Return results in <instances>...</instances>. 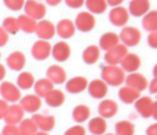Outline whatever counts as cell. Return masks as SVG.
<instances>
[{
  "mask_svg": "<svg viewBox=\"0 0 157 135\" xmlns=\"http://www.w3.org/2000/svg\"><path fill=\"white\" fill-rule=\"evenodd\" d=\"M98 113L104 119L114 117L118 113V104H117V102L113 101V99H109V98L102 99V102L98 106Z\"/></svg>",
  "mask_w": 157,
  "mask_h": 135,
  "instance_id": "18",
  "label": "cell"
},
{
  "mask_svg": "<svg viewBox=\"0 0 157 135\" xmlns=\"http://www.w3.org/2000/svg\"><path fill=\"white\" fill-rule=\"evenodd\" d=\"M147 44L152 49H157V31L148 32L147 36Z\"/></svg>",
  "mask_w": 157,
  "mask_h": 135,
  "instance_id": "41",
  "label": "cell"
},
{
  "mask_svg": "<svg viewBox=\"0 0 157 135\" xmlns=\"http://www.w3.org/2000/svg\"><path fill=\"white\" fill-rule=\"evenodd\" d=\"M44 99H45V103L49 106V107H59V106H61L63 103H64V99H65V96H64V93L60 91V90H52L45 97H44Z\"/></svg>",
  "mask_w": 157,
  "mask_h": 135,
  "instance_id": "28",
  "label": "cell"
},
{
  "mask_svg": "<svg viewBox=\"0 0 157 135\" xmlns=\"http://www.w3.org/2000/svg\"><path fill=\"white\" fill-rule=\"evenodd\" d=\"M90 108L85 104H78L72 110V119L76 122V123H83L88 119L90 117Z\"/></svg>",
  "mask_w": 157,
  "mask_h": 135,
  "instance_id": "32",
  "label": "cell"
},
{
  "mask_svg": "<svg viewBox=\"0 0 157 135\" xmlns=\"http://www.w3.org/2000/svg\"><path fill=\"white\" fill-rule=\"evenodd\" d=\"M119 43H120V38L114 32H105L99 38V48L103 49V50H105V52L109 50V49H112V48H114Z\"/></svg>",
  "mask_w": 157,
  "mask_h": 135,
  "instance_id": "23",
  "label": "cell"
},
{
  "mask_svg": "<svg viewBox=\"0 0 157 135\" xmlns=\"http://www.w3.org/2000/svg\"><path fill=\"white\" fill-rule=\"evenodd\" d=\"M146 135H157V122L147 126V129H146Z\"/></svg>",
  "mask_w": 157,
  "mask_h": 135,
  "instance_id": "46",
  "label": "cell"
},
{
  "mask_svg": "<svg viewBox=\"0 0 157 135\" xmlns=\"http://www.w3.org/2000/svg\"><path fill=\"white\" fill-rule=\"evenodd\" d=\"M9 40V33L2 28L0 27V47H4Z\"/></svg>",
  "mask_w": 157,
  "mask_h": 135,
  "instance_id": "43",
  "label": "cell"
},
{
  "mask_svg": "<svg viewBox=\"0 0 157 135\" xmlns=\"http://www.w3.org/2000/svg\"><path fill=\"white\" fill-rule=\"evenodd\" d=\"M55 29H56V33L59 34V37L66 39V38H70L75 34L76 27H75V23L72 21L65 18V20H60L58 22Z\"/></svg>",
  "mask_w": 157,
  "mask_h": 135,
  "instance_id": "21",
  "label": "cell"
},
{
  "mask_svg": "<svg viewBox=\"0 0 157 135\" xmlns=\"http://www.w3.org/2000/svg\"><path fill=\"white\" fill-rule=\"evenodd\" d=\"M125 85L129 87H132L134 90H136L139 92H142L148 87V80L146 79L145 75L135 71V72H130L126 75Z\"/></svg>",
  "mask_w": 157,
  "mask_h": 135,
  "instance_id": "6",
  "label": "cell"
},
{
  "mask_svg": "<svg viewBox=\"0 0 157 135\" xmlns=\"http://www.w3.org/2000/svg\"><path fill=\"white\" fill-rule=\"evenodd\" d=\"M120 66H121V69H123L125 72H128V74L135 72V71H137V70L140 69V66H141V58H140L137 54H135V53H128V54L125 55V58L121 60Z\"/></svg>",
  "mask_w": 157,
  "mask_h": 135,
  "instance_id": "14",
  "label": "cell"
},
{
  "mask_svg": "<svg viewBox=\"0 0 157 135\" xmlns=\"http://www.w3.org/2000/svg\"><path fill=\"white\" fill-rule=\"evenodd\" d=\"M128 53H129L128 47L125 44H123V43H119L114 48H112V49L105 52L104 60H105L107 65H119Z\"/></svg>",
  "mask_w": 157,
  "mask_h": 135,
  "instance_id": "3",
  "label": "cell"
},
{
  "mask_svg": "<svg viewBox=\"0 0 157 135\" xmlns=\"http://www.w3.org/2000/svg\"><path fill=\"white\" fill-rule=\"evenodd\" d=\"M96 25L94 16L90 11L80 12L75 18V27L81 32H90L93 29Z\"/></svg>",
  "mask_w": 157,
  "mask_h": 135,
  "instance_id": "5",
  "label": "cell"
},
{
  "mask_svg": "<svg viewBox=\"0 0 157 135\" xmlns=\"http://www.w3.org/2000/svg\"><path fill=\"white\" fill-rule=\"evenodd\" d=\"M9 108V104L5 99H0V119H4L5 114H6V110Z\"/></svg>",
  "mask_w": 157,
  "mask_h": 135,
  "instance_id": "44",
  "label": "cell"
},
{
  "mask_svg": "<svg viewBox=\"0 0 157 135\" xmlns=\"http://www.w3.org/2000/svg\"><path fill=\"white\" fill-rule=\"evenodd\" d=\"M17 21H18L20 29H22L23 32H26V33L36 32L37 22H36L34 18H32V17H29L25 14V15H20V17H17Z\"/></svg>",
  "mask_w": 157,
  "mask_h": 135,
  "instance_id": "29",
  "label": "cell"
},
{
  "mask_svg": "<svg viewBox=\"0 0 157 135\" xmlns=\"http://www.w3.org/2000/svg\"><path fill=\"white\" fill-rule=\"evenodd\" d=\"M103 135H115V134H103Z\"/></svg>",
  "mask_w": 157,
  "mask_h": 135,
  "instance_id": "53",
  "label": "cell"
},
{
  "mask_svg": "<svg viewBox=\"0 0 157 135\" xmlns=\"http://www.w3.org/2000/svg\"><path fill=\"white\" fill-rule=\"evenodd\" d=\"M34 85V77L31 72L28 71H23L18 75L17 77V86L23 88V90H28L31 87H33Z\"/></svg>",
  "mask_w": 157,
  "mask_h": 135,
  "instance_id": "36",
  "label": "cell"
},
{
  "mask_svg": "<svg viewBox=\"0 0 157 135\" xmlns=\"http://www.w3.org/2000/svg\"><path fill=\"white\" fill-rule=\"evenodd\" d=\"M23 114H25V110L21 107V104H12V106H9V108L6 110V114L4 117V120H5L6 124L17 125L22 122Z\"/></svg>",
  "mask_w": 157,
  "mask_h": 135,
  "instance_id": "9",
  "label": "cell"
},
{
  "mask_svg": "<svg viewBox=\"0 0 157 135\" xmlns=\"http://www.w3.org/2000/svg\"><path fill=\"white\" fill-rule=\"evenodd\" d=\"M136 112L142 117V118H151L152 115V107H153V101L148 96L139 97L137 101L134 103Z\"/></svg>",
  "mask_w": 157,
  "mask_h": 135,
  "instance_id": "11",
  "label": "cell"
},
{
  "mask_svg": "<svg viewBox=\"0 0 157 135\" xmlns=\"http://www.w3.org/2000/svg\"><path fill=\"white\" fill-rule=\"evenodd\" d=\"M152 74H153V77H157V63H156V64H155V66H153Z\"/></svg>",
  "mask_w": 157,
  "mask_h": 135,
  "instance_id": "51",
  "label": "cell"
},
{
  "mask_svg": "<svg viewBox=\"0 0 157 135\" xmlns=\"http://www.w3.org/2000/svg\"><path fill=\"white\" fill-rule=\"evenodd\" d=\"M4 4L10 10L17 11L25 6V0H4Z\"/></svg>",
  "mask_w": 157,
  "mask_h": 135,
  "instance_id": "38",
  "label": "cell"
},
{
  "mask_svg": "<svg viewBox=\"0 0 157 135\" xmlns=\"http://www.w3.org/2000/svg\"><path fill=\"white\" fill-rule=\"evenodd\" d=\"M88 86V81L86 77L83 76H76V77H72L70 79L66 85H65V88L69 93H80L82 91H85Z\"/></svg>",
  "mask_w": 157,
  "mask_h": 135,
  "instance_id": "20",
  "label": "cell"
},
{
  "mask_svg": "<svg viewBox=\"0 0 157 135\" xmlns=\"http://www.w3.org/2000/svg\"><path fill=\"white\" fill-rule=\"evenodd\" d=\"M70 54H71L70 45L64 40L55 43L54 47L52 48V55L56 61H65L70 56Z\"/></svg>",
  "mask_w": 157,
  "mask_h": 135,
  "instance_id": "19",
  "label": "cell"
},
{
  "mask_svg": "<svg viewBox=\"0 0 157 135\" xmlns=\"http://www.w3.org/2000/svg\"><path fill=\"white\" fill-rule=\"evenodd\" d=\"M20 104H21V107L23 108L25 112L36 113L40 108L42 101H40V97H38L37 94H27V96L21 98Z\"/></svg>",
  "mask_w": 157,
  "mask_h": 135,
  "instance_id": "17",
  "label": "cell"
},
{
  "mask_svg": "<svg viewBox=\"0 0 157 135\" xmlns=\"http://www.w3.org/2000/svg\"><path fill=\"white\" fill-rule=\"evenodd\" d=\"M65 4L71 9H78L85 4V0H65Z\"/></svg>",
  "mask_w": 157,
  "mask_h": 135,
  "instance_id": "42",
  "label": "cell"
},
{
  "mask_svg": "<svg viewBox=\"0 0 157 135\" xmlns=\"http://www.w3.org/2000/svg\"><path fill=\"white\" fill-rule=\"evenodd\" d=\"M156 122H157V101H153V107H152V115H151Z\"/></svg>",
  "mask_w": 157,
  "mask_h": 135,
  "instance_id": "48",
  "label": "cell"
},
{
  "mask_svg": "<svg viewBox=\"0 0 157 135\" xmlns=\"http://www.w3.org/2000/svg\"><path fill=\"white\" fill-rule=\"evenodd\" d=\"M55 32H56L55 26H54L50 21L40 20V21L37 23L36 33H37V36H38L40 39L48 40V39H50V38H53V37H54Z\"/></svg>",
  "mask_w": 157,
  "mask_h": 135,
  "instance_id": "15",
  "label": "cell"
},
{
  "mask_svg": "<svg viewBox=\"0 0 157 135\" xmlns=\"http://www.w3.org/2000/svg\"><path fill=\"white\" fill-rule=\"evenodd\" d=\"M88 131L93 135H103L107 131V122L103 117H94L88 122Z\"/></svg>",
  "mask_w": 157,
  "mask_h": 135,
  "instance_id": "25",
  "label": "cell"
},
{
  "mask_svg": "<svg viewBox=\"0 0 157 135\" xmlns=\"http://www.w3.org/2000/svg\"><path fill=\"white\" fill-rule=\"evenodd\" d=\"M135 125L130 120H120L115 124V135H134Z\"/></svg>",
  "mask_w": 157,
  "mask_h": 135,
  "instance_id": "33",
  "label": "cell"
},
{
  "mask_svg": "<svg viewBox=\"0 0 157 135\" xmlns=\"http://www.w3.org/2000/svg\"><path fill=\"white\" fill-rule=\"evenodd\" d=\"M119 38L126 47H136L141 40V32L139 28L132 26H124L120 31Z\"/></svg>",
  "mask_w": 157,
  "mask_h": 135,
  "instance_id": "2",
  "label": "cell"
},
{
  "mask_svg": "<svg viewBox=\"0 0 157 135\" xmlns=\"http://www.w3.org/2000/svg\"><path fill=\"white\" fill-rule=\"evenodd\" d=\"M142 27L147 32L157 31V10H150L145 16H142Z\"/></svg>",
  "mask_w": 157,
  "mask_h": 135,
  "instance_id": "27",
  "label": "cell"
},
{
  "mask_svg": "<svg viewBox=\"0 0 157 135\" xmlns=\"http://www.w3.org/2000/svg\"><path fill=\"white\" fill-rule=\"evenodd\" d=\"M6 63L10 69H12L15 71H20L23 69V66L26 64V58H25L23 53H21V52H12L7 56Z\"/></svg>",
  "mask_w": 157,
  "mask_h": 135,
  "instance_id": "26",
  "label": "cell"
},
{
  "mask_svg": "<svg viewBox=\"0 0 157 135\" xmlns=\"http://www.w3.org/2000/svg\"><path fill=\"white\" fill-rule=\"evenodd\" d=\"M2 135H21L18 126L16 125H11V124H6L1 131Z\"/></svg>",
  "mask_w": 157,
  "mask_h": 135,
  "instance_id": "40",
  "label": "cell"
},
{
  "mask_svg": "<svg viewBox=\"0 0 157 135\" xmlns=\"http://www.w3.org/2000/svg\"><path fill=\"white\" fill-rule=\"evenodd\" d=\"M64 135H86V129L77 124V125H74V126L69 128L64 133Z\"/></svg>",
  "mask_w": 157,
  "mask_h": 135,
  "instance_id": "39",
  "label": "cell"
},
{
  "mask_svg": "<svg viewBox=\"0 0 157 135\" xmlns=\"http://www.w3.org/2000/svg\"><path fill=\"white\" fill-rule=\"evenodd\" d=\"M107 4L112 7H115V6H120V4L124 1V0H105Z\"/></svg>",
  "mask_w": 157,
  "mask_h": 135,
  "instance_id": "47",
  "label": "cell"
},
{
  "mask_svg": "<svg viewBox=\"0 0 157 135\" xmlns=\"http://www.w3.org/2000/svg\"><path fill=\"white\" fill-rule=\"evenodd\" d=\"M32 119L34 120L38 130L40 131H50L53 130V128L55 126V118L53 115H44V114H37L34 113V115L32 117Z\"/></svg>",
  "mask_w": 157,
  "mask_h": 135,
  "instance_id": "16",
  "label": "cell"
},
{
  "mask_svg": "<svg viewBox=\"0 0 157 135\" xmlns=\"http://www.w3.org/2000/svg\"><path fill=\"white\" fill-rule=\"evenodd\" d=\"M88 93L93 97V98H104L108 93V85L102 80V79H96L92 80L88 86Z\"/></svg>",
  "mask_w": 157,
  "mask_h": 135,
  "instance_id": "13",
  "label": "cell"
},
{
  "mask_svg": "<svg viewBox=\"0 0 157 135\" xmlns=\"http://www.w3.org/2000/svg\"><path fill=\"white\" fill-rule=\"evenodd\" d=\"M148 90L151 93L157 94V77H153L150 82H148Z\"/></svg>",
  "mask_w": 157,
  "mask_h": 135,
  "instance_id": "45",
  "label": "cell"
},
{
  "mask_svg": "<svg viewBox=\"0 0 157 135\" xmlns=\"http://www.w3.org/2000/svg\"><path fill=\"white\" fill-rule=\"evenodd\" d=\"M0 135H2V134H0Z\"/></svg>",
  "mask_w": 157,
  "mask_h": 135,
  "instance_id": "54",
  "label": "cell"
},
{
  "mask_svg": "<svg viewBox=\"0 0 157 135\" xmlns=\"http://www.w3.org/2000/svg\"><path fill=\"white\" fill-rule=\"evenodd\" d=\"M34 135H49V134H48V133H45V131H40V130H39V131H37Z\"/></svg>",
  "mask_w": 157,
  "mask_h": 135,
  "instance_id": "52",
  "label": "cell"
},
{
  "mask_svg": "<svg viewBox=\"0 0 157 135\" xmlns=\"http://www.w3.org/2000/svg\"><path fill=\"white\" fill-rule=\"evenodd\" d=\"M85 2L91 14H103L108 6L105 0H85Z\"/></svg>",
  "mask_w": 157,
  "mask_h": 135,
  "instance_id": "34",
  "label": "cell"
},
{
  "mask_svg": "<svg viewBox=\"0 0 157 135\" xmlns=\"http://www.w3.org/2000/svg\"><path fill=\"white\" fill-rule=\"evenodd\" d=\"M83 61L88 65L94 64L99 58V48L97 45H88L82 53Z\"/></svg>",
  "mask_w": 157,
  "mask_h": 135,
  "instance_id": "31",
  "label": "cell"
},
{
  "mask_svg": "<svg viewBox=\"0 0 157 135\" xmlns=\"http://www.w3.org/2000/svg\"><path fill=\"white\" fill-rule=\"evenodd\" d=\"M0 94L6 102H17L21 97L20 88L9 81H4L0 85Z\"/></svg>",
  "mask_w": 157,
  "mask_h": 135,
  "instance_id": "8",
  "label": "cell"
},
{
  "mask_svg": "<svg viewBox=\"0 0 157 135\" xmlns=\"http://www.w3.org/2000/svg\"><path fill=\"white\" fill-rule=\"evenodd\" d=\"M53 82L49 79H40L37 82H34V91L38 97H45L52 90H53Z\"/></svg>",
  "mask_w": 157,
  "mask_h": 135,
  "instance_id": "30",
  "label": "cell"
},
{
  "mask_svg": "<svg viewBox=\"0 0 157 135\" xmlns=\"http://www.w3.org/2000/svg\"><path fill=\"white\" fill-rule=\"evenodd\" d=\"M130 18V14L128 9L123 6H115L109 11V21L112 25L117 27H124Z\"/></svg>",
  "mask_w": 157,
  "mask_h": 135,
  "instance_id": "4",
  "label": "cell"
},
{
  "mask_svg": "<svg viewBox=\"0 0 157 135\" xmlns=\"http://www.w3.org/2000/svg\"><path fill=\"white\" fill-rule=\"evenodd\" d=\"M31 53H32V55H33L34 59H37V60H44L52 53V45L49 44L48 40L39 39V40H37L33 44Z\"/></svg>",
  "mask_w": 157,
  "mask_h": 135,
  "instance_id": "10",
  "label": "cell"
},
{
  "mask_svg": "<svg viewBox=\"0 0 157 135\" xmlns=\"http://www.w3.org/2000/svg\"><path fill=\"white\" fill-rule=\"evenodd\" d=\"M5 74H6V70H5L4 65H1V64H0V81L5 77Z\"/></svg>",
  "mask_w": 157,
  "mask_h": 135,
  "instance_id": "50",
  "label": "cell"
},
{
  "mask_svg": "<svg viewBox=\"0 0 157 135\" xmlns=\"http://www.w3.org/2000/svg\"><path fill=\"white\" fill-rule=\"evenodd\" d=\"M150 0H131L129 2L128 11L134 17H142L150 11Z\"/></svg>",
  "mask_w": 157,
  "mask_h": 135,
  "instance_id": "12",
  "label": "cell"
},
{
  "mask_svg": "<svg viewBox=\"0 0 157 135\" xmlns=\"http://www.w3.org/2000/svg\"><path fill=\"white\" fill-rule=\"evenodd\" d=\"M140 93L139 91L134 90L132 87H129V86H123L120 87L119 92H118V96H119V99L126 104H131V103H135L137 101V98L140 97Z\"/></svg>",
  "mask_w": 157,
  "mask_h": 135,
  "instance_id": "22",
  "label": "cell"
},
{
  "mask_svg": "<svg viewBox=\"0 0 157 135\" xmlns=\"http://www.w3.org/2000/svg\"><path fill=\"white\" fill-rule=\"evenodd\" d=\"M21 135H34L38 131V128L33 119H22L18 125Z\"/></svg>",
  "mask_w": 157,
  "mask_h": 135,
  "instance_id": "35",
  "label": "cell"
},
{
  "mask_svg": "<svg viewBox=\"0 0 157 135\" xmlns=\"http://www.w3.org/2000/svg\"><path fill=\"white\" fill-rule=\"evenodd\" d=\"M25 12L27 16L34 18V20H42L44 16H45V6L39 2V1H36V0H27L25 1Z\"/></svg>",
  "mask_w": 157,
  "mask_h": 135,
  "instance_id": "7",
  "label": "cell"
},
{
  "mask_svg": "<svg viewBox=\"0 0 157 135\" xmlns=\"http://www.w3.org/2000/svg\"><path fill=\"white\" fill-rule=\"evenodd\" d=\"M2 28L10 33V34H16L20 31V26H18V21L15 17H6L2 21Z\"/></svg>",
  "mask_w": 157,
  "mask_h": 135,
  "instance_id": "37",
  "label": "cell"
},
{
  "mask_svg": "<svg viewBox=\"0 0 157 135\" xmlns=\"http://www.w3.org/2000/svg\"><path fill=\"white\" fill-rule=\"evenodd\" d=\"M47 79H49L53 83H64L66 80V72L65 70L59 65H52L47 70Z\"/></svg>",
  "mask_w": 157,
  "mask_h": 135,
  "instance_id": "24",
  "label": "cell"
},
{
  "mask_svg": "<svg viewBox=\"0 0 157 135\" xmlns=\"http://www.w3.org/2000/svg\"><path fill=\"white\" fill-rule=\"evenodd\" d=\"M45 2H47L48 5H50V6H55V5L60 4L61 0H45Z\"/></svg>",
  "mask_w": 157,
  "mask_h": 135,
  "instance_id": "49",
  "label": "cell"
},
{
  "mask_svg": "<svg viewBox=\"0 0 157 135\" xmlns=\"http://www.w3.org/2000/svg\"><path fill=\"white\" fill-rule=\"evenodd\" d=\"M101 77L108 86H120L125 82L126 75L119 65H105L102 68Z\"/></svg>",
  "mask_w": 157,
  "mask_h": 135,
  "instance_id": "1",
  "label": "cell"
}]
</instances>
